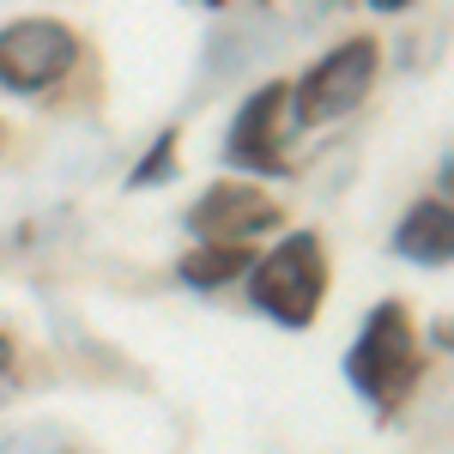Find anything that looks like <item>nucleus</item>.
<instances>
[{"label": "nucleus", "mask_w": 454, "mask_h": 454, "mask_svg": "<svg viewBox=\"0 0 454 454\" xmlns=\"http://www.w3.org/2000/svg\"><path fill=\"white\" fill-rule=\"evenodd\" d=\"M419 370H424V357H419L412 315L400 309V303H382V309L370 315V327H364L346 351L351 387H357L364 400H376V406H394L406 387L419 382Z\"/></svg>", "instance_id": "nucleus-1"}, {"label": "nucleus", "mask_w": 454, "mask_h": 454, "mask_svg": "<svg viewBox=\"0 0 454 454\" xmlns=\"http://www.w3.org/2000/svg\"><path fill=\"white\" fill-rule=\"evenodd\" d=\"M321 291H327V261H321V243L309 231L285 237L267 261H254L248 273V297L254 309H267L285 327H309L315 309H321Z\"/></svg>", "instance_id": "nucleus-2"}, {"label": "nucleus", "mask_w": 454, "mask_h": 454, "mask_svg": "<svg viewBox=\"0 0 454 454\" xmlns=\"http://www.w3.org/2000/svg\"><path fill=\"white\" fill-rule=\"evenodd\" d=\"M376 67H382V49H376L370 36H351V43H340L333 55H321V61L303 73V85L291 91L297 121H303V128H327V121L351 115V109L370 98Z\"/></svg>", "instance_id": "nucleus-3"}, {"label": "nucleus", "mask_w": 454, "mask_h": 454, "mask_svg": "<svg viewBox=\"0 0 454 454\" xmlns=\"http://www.w3.org/2000/svg\"><path fill=\"white\" fill-rule=\"evenodd\" d=\"M79 67V36L61 19H19L0 31V85L6 91H43Z\"/></svg>", "instance_id": "nucleus-4"}, {"label": "nucleus", "mask_w": 454, "mask_h": 454, "mask_svg": "<svg viewBox=\"0 0 454 454\" xmlns=\"http://www.w3.org/2000/svg\"><path fill=\"white\" fill-rule=\"evenodd\" d=\"M188 224H194V237H207V243H248V237H261V231L279 224V200H267V194L248 188V182H218V188H207V194L194 200Z\"/></svg>", "instance_id": "nucleus-5"}, {"label": "nucleus", "mask_w": 454, "mask_h": 454, "mask_svg": "<svg viewBox=\"0 0 454 454\" xmlns=\"http://www.w3.org/2000/svg\"><path fill=\"white\" fill-rule=\"evenodd\" d=\"M291 109V91L285 85H261L237 121H231V140H224V158L237 170H261V176H285V152H279V121Z\"/></svg>", "instance_id": "nucleus-6"}, {"label": "nucleus", "mask_w": 454, "mask_h": 454, "mask_svg": "<svg viewBox=\"0 0 454 454\" xmlns=\"http://www.w3.org/2000/svg\"><path fill=\"white\" fill-rule=\"evenodd\" d=\"M394 248H400L406 261H419V267H449V254H454V212H449V200H419V207L400 218Z\"/></svg>", "instance_id": "nucleus-7"}, {"label": "nucleus", "mask_w": 454, "mask_h": 454, "mask_svg": "<svg viewBox=\"0 0 454 454\" xmlns=\"http://www.w3.org/2000/svg\"><path fill=\"white\" fill-rule=\"evenodd\" d=\"M243 267H248V248L243 243H207V248H194V254H182V279L200 285V291L237 279Z\"/></svg>", "instance_id": "nucleus-8"}, {"label": "nucleus", "mask_w": 454, "mask_h": 454, "mask_svg": "<svg viewBox=\"0 0 454 454\" xmlns=\"http://www.w3.org/2000/svg\"><path fill=\"white\" fill-rule=\"evenodd\" d=\"M170 170H176V134H164V140L145 152V164L134 170V188H152V182H170Z\"/></svg>", "instance_id": "nucleus-9"}, {"label": "nucleus", "mask_w": 454, "mask_h": 454, "mask_svg": "<svg viewBox=\"0 0 454 454\" xmlns=\"http://www.w3.org/2000/svg\"><path fill=\"white\" fill-rule=\"evenodd\" d=\"M370 6H376V12H406L412 0H370Z\"/></svg>", "instance_id": "nucleus-10"}, {"label": "nucleus", "mask_w": 454, "mask_h": 454, "mask_svg": "<svg viewBox=\"0 0 454 454\" xmlns=\"http://www.w3.org/2000/svg\"><path fill=\"white\" fill-rule=\"evenodd\" d=\"M6 370H12V340L0 333V376H6Z\"/></svg>", "instance_id": "nucleus-11"}]
</instances>
